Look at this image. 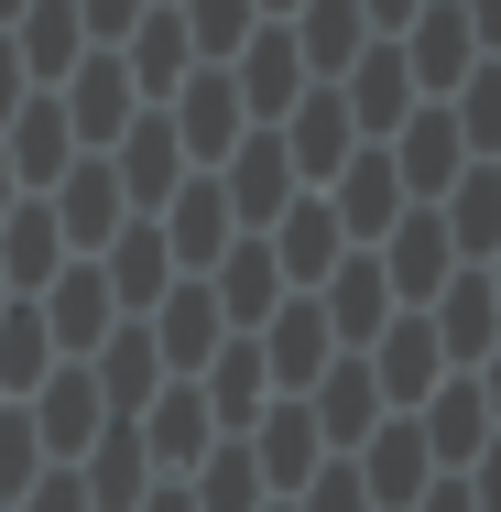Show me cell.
<instances>
[{"label":"cell","instance_id":"1","mask_svg":"<svg viewBox=\"0 0 501 512\" xmlns=\"http://www.w3.org/2000/svg\"><path fill=\"white\" fill-rule=\"evenodd\" d=\"M251 349H262L273 404H305V393L327 382V360H338V338H327V306H316V295H284V306L251 327Z\"/></svg>","mask_w":501,"mask_h":512},{"label":"cell","instance_id":"2","mask_svg":"<svg viewBox=\"0 0 501 512\" xmlns=\"http://www.w3.org/2000/svg\"><path fill=\"white\" fill-rule=\"evenodd\" d=\"M371 262H382V284H393V306H403V316H425L436 295H447V284H458V273H469L436 207H403V218H393V240H382Z\"/></svg>","mask_w":501,"mask_h":512},{"label":"cell","instance_id":"3","mask_svg":"<svg viewBox=\"0 0 501 512\" xmlns=\"http://www.w3.org/2000/svg\"><path fill=\"white\" fill-rule=\"evenodd\" d=\"M22 414H33V436H44V469H77V458L109 436V404H99V382H88V360H55L44 393Z\"/></svg>","mask_w":501,"mask_h":512},{"label":"cell","instance_id":"4","mask_svg":"<svg viewBox=\"0 0 501 512\" xmlns=\"http://www.w3.org/2000/svg\"><path fill=\"white\" fill-rule=\"evenodd\" d=\"M109 175H120V197H131V218H164V207H175V186H186L197 164H186L175 120H164V109H142V120H131V131L109 142Z\"/></svg>","mask_w":501,"mask_h":512},{"label":"cell","instance_id":"5","mask_svg":"<svg viewBox=\"0 0 501 512\" xmlns=\"http://www.w3.org/2000/svg\"><path fill=\"white\" fill-rule=\"evenodd\" d=\"M164 120H175V142H186L197 175H218V164L240 153V131H251V109H240V88H229V66H197V77L164 99Z\"/></svg>","mask_w":501,"mask_h":512},{"label":"cell","instance_id":"6","mask_svg":"<svg viewBox=\"0 0 501 512\" xmlns=\"http://www.w3.org/2000/svg\"><path fill=\"white\" fill-rule=\"evenodd\" d=\"M218 197H229V218L262 240V229L305 197V186H295V153H284V131H240V153L218 164Z\"/></svg>","mask_w":501,"mask_h":512},{"label":"cell","instance_id":"7","mask_svg":"<svg viewBox=\"0 0 501 512\" xmlns=\"http://www.w3.org/2000/svg\"><path fill=\"white\" fill-rule=\"evenodd\" d=\"M229 88H240V109H251V131H284V120H295V99L316 88V77H305L295 33H284V22H262V33L229 55Z\"/></svg>","mask_w":501,"mask_h":512},{"label":"cell","instance_id":"8","mask_svg":"<svg viewBox=\"0 0 501 512\" xmlns=\"http://www.w3.org/2000/svg\"><path fill=\"white\" fill-rule=\"evenodd\" d=\"M131 436H142L153 480H197V458L218 447V414H207V393H197V382H164L153 404L131 414Z\"/></svg>","mask_w":501,"mask_h":512},{"label":"cell","instance_id":"9","mask_svg":"<svg viewBox=\"0 0 501 512\" xmlns=\"http://www.w3.org/2000/svg\"><path fill=\"white\" fill-rule=\"evenodd\" d=\"M393 44H403V66H414V99H458V88H469V66H480V33H469V11H458V0H425Z\"/></svg>","mask_w":501,"mask_h":512},{"label":"cell","instance_id":"10","mask_svg":"<svg viewBox=\"0 0 501 512\" xmlns=\"http://www.w3.org/2000/svg\"><path fill=\"white\" fill-rule=\"evenodd\" d=\"M44 207H55V229H66V251H77V262H99L109 240L131 229V197H120L109 153H77V164H66V186H55Z\"/></svg>","mask_w":501,"mask_h":512},{"label":"cell","instance_id":"11","mask_svg":"<svg viewBox=\"0 0 501 512\" xmlns=\"http://www.w3.org/2000/svg\"><path fill=\"white\" fill-rule=\"evenodd\" d=\"M55 109H66L77 153H109V142H120L131 120H142V99H131V66H120L109 44H99V55H77V77L55 88Z\"/></svg>","mask_w":501,"mask_h":512},{"label":"cell","instance_id":"12","mask_svg":"<svg viewBox=\"0 0 501 512\" xmlns=\"http://www.w3.org/2000/svg\"><path fill=\"white\" fill-rule=\"evenodd\" d=\"M414 436H425L436 480H458V469H480V447H491L501 425H491V404H480V382H469V371H447V382L414 404Z\"/></svg>","mask_w":501,"mask_h":512},{"label":"cell","instance_id":"13","mask_svg":"<svg viewBox=\"0 0 501 512\" xmlns=\"http://www.w3.org/2000/svg\"><path fill=\"white\" fill-rule=\"evenodd\" d=\"M382 153H393V175H403V207H436L447 186H458V175H469V142H458L447 99H425V109H414V120L393 131V142H382Z\"/></svg>","mask_w":501,"mask_h":512},{"label":"cell","instance_id":"14","mask_svg":"<svg viewBox=\"0 0 501 512\" xmlns=\"http://www.w3.org/2000/svg\"><path fill=\"white\" fill-rule=\"evenodd\" d=\"M316 197L338 207L349 251H382V240H393V218H403V175H393V153H382V142H360V153L338 164V186H316Z\"/></svg>","mask_w":501,"mask_h":512},{"label":"cell","instance_id":"15","mask_svg":"<svg viewBox=\"0 0 501 512\" xmlns=\"http://www.w3.org/2000/svg\"><path fill=\"white\" fill-rule=\"evenodd\" d=\"M33 316H44L55 360H99V338L120 327V306H109V284H99V262H66V273L33 295Z\"/></svg>","mask_w":501,"mask_h":512},{"label":"cell","instance_id":"16","mask_svg":"<svg viewBox=\"0 0 501 512\" xmlns=\"http://www.w3.org/2000/svg\"><path fill=\"white\" fill-rule=\"evenodd\" d=\"M349 469H360V491H371V512H414L425 491H436V458H425L414 414H382V425H371V447H360Z\"/></svg>","mask_w":501,"mask_h":512},{"label":"cell","instance_id":"17","mask_svg":"<svg viewBox=\"0 0 501 512\" xmlns=\"http://www.w3.org/2000/svg\"><path fill=\"white\" fill-rule=\"evenodd\" d=\"M142 327H153V349H164V382H197L207 360L229 349V316H218V295H207L197 273H186V284H175L164 306L142 316Z\"/></svg>","mask_w":501,"mask_h":512},{"label":"cell","instance_id":"18","mask_svg":"<svg viewBox=\"0 0 501 512\" xmlns=\"http://www.w3.org/2000/svg\"><path fill=\"white\" fill-rule=\"evenodd\" d=\"M0 153H11V186H22V197H55V186H66V164H77V131H66L55 88H33V99L11 109Z\"/></svg>","mask_w":501,"mask_h":512},{"label":"cell","instance_id":"19","mask_svg":"<svg viewBox=\"0 0 501 512\" xmlns=\"http://www.w3.org/2000/svg\"><path fill=\"white\" fill-rule=\"evenodd\" d=\"M338 109H349V131H360V142H393L403 120L425 109V99H414V66H403V44H371V55L338 77Z\"/></svg>","mask_w":501,"mask_h":512},{"label":"cell","instance_id":"20","mask_svg":"<svg viewBox=\"0 0 501 512\" xmlns=\"http://www.w3.org/2000/svg\"><path fill=\"white\" fill-rule=\"evenodd\" d=\"M197 284L218 295V316H229V338H251L262 316L284 306V262H273V240H251V229H240V240H229L218 262H207Z\"/></svg>","mask_w":501,"mask_h":512},{"label":"cell","instance_id":"21","mask_svg":"<svg viewBox=\"0 0 501 512\" xmlns=\"http://www.w3.org/2000/svg\"><path fill=\"white\" fill-rule=\"evenodd\" d=\"M305 414H316V436H327V458H360V447H371V425H382V382H371V360H349V349H338V360H327V382H316V393H305Z\"/></svg>","mask_w":501,"mask_h":512},{"label":"cell","instance_id":"22","mask_svg":"<svg viewBox=\"0 0 501 512\" xmlns=\"http://www.w3.org/2000/svg\"><path fill=\"white\" fill-rule=\"evenodd\" d=\"M262 240H273V262H284V295H316V284L349 262V229H338V207H327V197H295Z\"/></svg>","mask_w":501,"mask_h":512},{"label":"cell","instance_id":"23","mask_svg":"<svg viewBox=\"0 0 501 512\" xmlns=\"http://www.w3.org/2000/svg\"><path fill=\"white\" fill-rule=\"evenodd\" d=\"M240 447H251V469H262L273 502H295L305 480L327 469V436H316V414H305V404H262V425H251Z\"/></svg>","mask_w":501,"mask_h":512},{"label":"cell","instance_id":"24","mask_svg":"<svg viewBox=\"0 0 501 512\" xmlns=\"http://www.w3.org/2000/svg\"><path fill=\"white\" fill-rule=\"evenodd\" d=\"M120 66H131V99L142 109H164L186 77H197V44H186V22H175V0H153L142 22H131V44H109Z\"/></svg>","mask_w":501,"mask_h":512},{"label":"cell","instance_id":"25","mask_svg":"<svg viewBox=\"0 0 501 512\" xmlns=\"http://www.w3.org/2000/svg\"><path fill=\"white\" fill-rule=\"evenodd\" d=\"M99 284H109V306H120V316H153L186 273H175V251H164V229H153V218H131V229L99 251Z\"/></svg>","mask_w":501,"mask_h":512},{"label":"cell","instance_id":"26","mask_svg":"<svg viewBox=\"0 0 501 512\" xmlns=\"http://www.w3.org/2000/svg\"><path fill=\"white\" fill-rule=\"evenodd\" d=\"M316 306H327V338H338V349H349V360H360V349H371V338H382V327H393V284H382V262H371V251H349V262H338V273H327V284H316Z\"/></svg>","mask_w":501,"mask_h":512},{"label":"cell","instance_id":"27","mask_svg":"<svg viewBox=\"0 0 501 512\" xmlns=\"http://www.w3.org/2000/svg\"><path fill=\"white\" fill-rule=\"evenodd\" d=\"M88 382H99V404H109V425H131V414L164 393V349H153V327L142 316H120L99 338V360H88Z\"/></svg>","mask_w":501,"mask_h":512},{"label":"cell","instance_id":"28","mask_svg":"<svg viewBox=\"0 0 501 512\" xmlns=\"http://www.w3.org/2000/svg\"><path fill=\"white\" fill-rule=\"evenodd\" d=\"M360 360H371V382H382V404H393V414H414L436 382H447V349H436V327H425V316H393Z\"/></svg>","mask_w":501,"mask_h":512},{"label":"cell","instance_id":"29","mask_svg":"<svg viewBox=\"0 0 501 512\" xmlns=\"http://www.w3.org/2000/svg\"><path fill=\"white\" fill-rule=\"evenodd\" d=\"M284 153H295V186L316 197V186H338V164L360 153V131H349V109H338V88H305L295 120H284Z\"/></svg>","mask_w":501,"mask_h":512},{"label":"cell","instance_id":"30","mask_svg":"<svg viewBox=\"0 0 501 512\" xmlns=\"http://www.w3.org/2000/svg\"><path fill=\"white\" fill-rule=\"evenodd\" d=\"M425 327H436L447 371H480V360L501 349V295H491V273H458V284L425 306Z\"/></svg>","mask_w":501,"mask_h":512},{"label":"cell","instance_id":"31","mask_svg":"<svg viewBox=\"0 0 501 512\" xmlns=\"http://www.w3.org/2000/svg\"><path fill=\"white\" fill-rule=\"evenodd\" d=\"M66 262H77V251H66V229H55V207H44V197H22L11 218H0V284H11L22 306H33Z\"/></svg>","mask_w":501,"mask_h":512},{"label":"cell","instance_id":"32","mask_svg":"<svg viewBox=\"0 0 501 512\" xmlns=\"http://www.w3.org/2000/svg\"><path fill=\"white\" fill-rule=\"evenodd\" d=\"M153 229H164L175 273H207V262H218V251L240 240V218H229V197H218V175H186V186H175V207H164Z\"/></svg>","mask_w":501,"mask_h":512},{"label":"cell","instance_id":"33","mask_svg":"<svg viewBox=\"0 0 501 512\" xmlns=\"http://www.w3.org/2000/svg\"><path fill=\"white\" fill-rule=\"evenodd\" d=\"M284 33H295V55H305V77H316V88H338V77H349V66L382 44V33L360 22V0H305Z\"/></svg>","mask_w":501,"mask_h":512},{"label":"cell","instance_id":"34","mask_svg":"<svg viewBox=\"0 0 501 512\" xmlns=\"http://www.w3.org/2000/svg\"><path fill=\"white\" fill-rule=\"evenodd\" d=\"M11 55H22V77H33V88H66V77H77V55H99V44H88L77 0H33V11L11 22Z\"/></svg>","mask_w":501,"mask_h":512},{"label":"cell","instance_id":"35","mask_svg":"<svg viewBox=\"0 0 501 512\" xmlns=\"http://www.w3.org/2000/svg\"><path fill=\"white\" fill-rule=\"evenodd\" d=\"M436 218H447V240H458V262H469V273L501 262V164H469V175L436 197Z\"/></svg>","mask_w":501,"mask_h":512},{"label":"cell","instance_id":"36","mask_svg":"<svg viewBox=\"0 0 501 512\" xmlns=\"http://www.w3.org/2000/svg\"><path fill=\"white\" fill-rule=\"evenodd\" d=\"M197 393H207V414H218V436H251V425H262V404H273L262 349H251V338H229V349L197 371Z\"/></svg>","mask_w":501,"mask_h":512},{"label":"cell","instance_id":"37","mask_svg":"<svg viewBox=\"0 0 501 512\" xmlns=\"http://www.w3.org/2000/svg\"><path fill=\"white\" fill-rule=\"evenodd\" d=\"M77 480H88V512H131L142 491H153V458H142V436H131V425H109L99 447L77 458Z\"/></svg>","mask_w":501,"mask_h":512},{"label":"cell","instance_id":"38","mask_svg":"<svg viewBox=\"0 0 501 512\" xmlns=\"http://www.w3.org/2000/svg\"><path fill=\"white\" fill-rule=\"evenodd\" d=\"M44 371H55V338H44V316L11 295V306H0V404H33Z\"/></svg>","mask_w":501,"mask_h":512},{"label":"cell","instance_id":"39","mask_svg":"<svg viewBox=\"0 0 501 512\" xmlns=\"http://www.w3.org/2000/svg\"><path fill=\"white\" fill-rule=\"evenodd\" d=\"M186 502H197V512H262L273 491H262V469H251V447H240V436H218V447L197 458V480H186Z\"/></svg>","mask_w":501,"mask_h":512},{"label":"cell","instance_id":"40","mask_svg":"<svg viewBox=\"0 0 501 512\" xmlns=\"http://www.w3.org/2000/svg\"><path fill=\"white\" fill-rule=\"evenodd\" d=\"M175 22H186L197 66H229V55L262 33V0H175Z\"/></svg>","mask_w":501,"mask_h":512},{"label":"cell","instance_id":"41","mask_svg":"<svg viewBox=\"0 0 501 512\" xmlns=\"http://www.w3.org/2000/svg\"><path fill=\"white\" fill-rule=\"evenodd\" d=\"M447 120H458L469 164H501V55H480V66H469V88L447 99Z\"/></svg>","mask_w":501,"mask_h":512},{"label":"cell","instance_id":"42","mask_svg":"<svg viewBox=\"0 0 501 512\" xmlns=\"http://www.w3.org/2000/svg\"><path fill=\"white\" fill-rule=\"evenodd\" d=\"M44 480V436H33V414L0 404V512H22V491Z\"/></svg>","mask_w":501,"mask_h":512},{"label":"cell","instance_id":"43","mask_svg":"<svg viewBox=\"0 0 501 512\" xmlns=\"http://www.w3.org/2000/svg\"><path fill=\"white\" fill-rule=\"evenodd\" d=\"M295 512H371V491H360V469H349V458H327V469L295 491Z\"/></svg>","mask_w":501,"mask_h":512},{"label":"cell","instance_id":"44","mask_svg":"<svg viewBox=\"0 0 501 512\" xmlns=\"http://www.w3.org/2000/svg\"><path fill=\"white\" fill-rule=\"evenodd\" d=\"M153 0H77V22H88V44H131V22H142Z\"/></svg>","mask_w":501,"mask_h":512},{"label":"cell","instance_id":"45","mask_svg":"<svg viewBox=\"0 0 501 512\" xmlns=\"http://www.w3.org/2000/svg\"><path fill=\"white\" fill-rule=\"evenodd\" d=\"M22 512H88V480H77V469H44V480L22 491Z\"/></svg>","mask_w":501,"mask_h":512},{"label":"cell","instance_id":"46","mask_svg":"<svg viewBox=\"0 0 501 512\" xmlns=\"http://www.w3.org/2000/svg\"><path fill=\"white\" fill-rule=\"evenodd\" d=\"M458 480H469V502H480V512H501V436L480 447V469H458Z\"/></svg>","mask_w":501,"mask_h":512},{"label":"cell","instance_id":"47","mask_svg":"<svg viewBox=\"0 0 501 512\" xmlns=\"http://www.w3.org/2000/svg\"><path fill=\"white\" fill-rule=\"evenodd\" d=\"M33 99V77H22V55H11V33H0V131H11V109Z\"/></svg>","mask_w":501,"mask_h":512},{"label":"cell","instance_id":"48","mask_svg":"<svg viewBox=\"0 0 501 512\" xmlns=\"http://www.w3.org/2000/svg\"><path fill=\"white\" fill-rule=\"evenodd\" d=\"M414 11H425V0H360V22H371L382 44H393V33H403V22H414Z\"/></svg>","mask_w":501,"mask_h":512},{"label":"cell","instance_id":"49","mask_svg":"<svg viewBox=\"0 0 501 512\" xmlns=\"http://www.w3.org/2000/svg\"><path fill=\"white\" fill-rule=\"evenodd\" d=\"M469 11V33H480V55H501V0H458Z\"/></svg>","mask_w":501,"mask_h":512},{"label":"cell","instance_id":"50","mask_svg":"<svg viewBox=\"0 0 501 512\" xmlns=\"http://www.w3.org/2000/svg\"><path fill=\"white\" fill-rule=\"evenodd\" d=\"M414 512H480V502H469V480H436V491H425Z\"/></svg>","mask_w":501,"mask_h":512},{"label":"cell","instance_id":"51","mask_svg":"<svg viewBox=\"0 0 501 512\" xmlns=\"http://www.w3.org/2000/svg\"><path fill=\"white\" fill-rule=\"evenodd\" d=\"M131 512H197V502H186V480H153V491H142Z\"/></svg>","mask_w":501,"mask_h":512},{"label":"cell","instance_id":"52","mask_svg":"<svg viewBox=\"0 0 501 512\" xmlns=\"http://www.w3.org/2000/svg\"><path fill=\"white\" fill-rule=\"evenodd\" d=\"M469 382H480V404H491V425H501V349L480 360V371H469Z\"/></svg>","mask_w":501,"mask_h":512},{"label":"cell","instance_id":"53","mask_svg":"<svg viewBox=\"0 0 501 512\" xmlns=\"http://www.w3.org/2000/svg\"><path fill=\"white\" fill-rule=\"evenodd\" d=\"M11 207H22V186H11V153H0V218H11Z\"/></svg>","mask_w":501,"mask_h":512},{"label":"cell","instance_id":"54","mask_svg":"<svg viewBox=\"0 0 501 512\" xmlns=\"http://www.w3.org/2000/svg\"><path fill=\"white\" fill-rule=\"evenodd\" d=\"M295 11H305V0H262V22H295Z\"/></svg>","mask_w":501,"mask_h":512},{"label":"cell","instance_id":"55","mask_svg":"<svg viewBox=\"0 0 501 512\" xmlns=\"http://www.w3.org/2000/svg\"><path fill=\"white\" fill-rule=\"evenodd\" d=\"M22 11H33V0H0V33H11V22H22Z\"/></svg>","mask_w":501,"mask_h":512},{"label":"cell","instance_id":"56","mask_svg":"<svg viewBox=\"0 0 501 512\" xmlns=\"http://www.w3.org/2000/svg\"><path fill=\"white\" fill-rule=\"evenodd\" d=\"M480 273H491V295H501V262H480Z\"/></svg>","mask_w":501,"mask_h":512},{"label":"cell","instance_id":"57","mask_svg":"<svg viewBox=\"0 0 501 512\" xmlns=\"http://www.w3.org/2000/svg\"><path fill=\"white\" fill-rule=\"evenodd\" d=\"M262 512H295V502H262Z\"/></svg>","mask_w":501,"mask_h":512},{"label":"cell","instance_id":"58","mask_svg":"<svg viewBox=\"0 0 501 512\" xmlns=\"http://www.w3.org/2000/svg\"><path fill=\"white\" fill-rule=\"evenodd\" d=\"M0 306H11V284H0Z\"/></svg>","mask_w":501,"mask_h":512}]
</instances>
